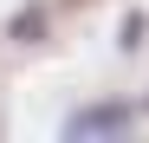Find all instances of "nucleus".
<instances>
[{"label":"nucleus","mask_w":149,"mask_h":143,"mask_svg":"<svg viewBox=\"0 0 149 143\" xmlns=\"http://www.w3.org/2000/svg\"><path fill=\"white\" fill-rule=\"evenodd\" d=\"M91 130H123V111H84L71 124V137H91Z\"/></svg>","instance_id":"1"}]
</instances>
